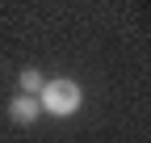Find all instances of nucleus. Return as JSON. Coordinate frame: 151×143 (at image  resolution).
<instances>
[{"label":"nucleus","instance_id":"nucleus-1","mask_svg":"<svg viewBox=\"0 0 151 143\" xmlns=\"http://www.w3.org/2000/svg\"><path fill=\"white\" fill-rule=\"evenodd\" d=\"M38 101H42V110L55 114V118H67L84 105V88L76 84L71 76H59V80H46L42 88H38Z\"/></svg>","mask_w":151,"mask_h":143},{"label":"nucleus","instance_id":"nucleus-2","mask_svg":"<svg viewBox=\"0 0 151 143\" xmlns=\"http://www.w3.org/2000/svg\"><path fill=\"white\" fill-rule=\"evenodd\" d=\"M38 114H42V101H38V93H25V88H21V93L9 101V118H13V122H21V126H25V122H34Z\"/></svg>","mask_w":151,"mask_h":143},{"label":"nucleus","instance_id":"nucleus-3","mask_svg":"<svg viewBox=\"0 0 151 143\" xmlns=\"http://www.w3.org/2000/svg\"><path fill=\"white\" fill-rule=\"evenodd\" d=\"M42 84H46V80H42V72H38V67H25V72H21V88H25V93H38Z\"/></svg>","mask_w":151,"mask_h":143}]
</instances>
